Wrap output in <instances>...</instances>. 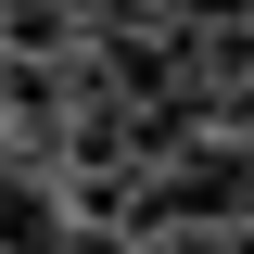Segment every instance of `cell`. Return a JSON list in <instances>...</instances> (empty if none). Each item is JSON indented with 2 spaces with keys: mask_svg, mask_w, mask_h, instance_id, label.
Listing matches in <instances>:
<instances>
[{
  "mask_svg": "<svg viewBox=\"0 0 254 254\" xmlns=\"http://www.w3.org/2000/svg\"><path fill=\"white\" fill-rule=\"evenodd\" d=\"M64 254H127V242H115V229H76V242H64Z\"/></svg>",
  "mask_w": 254,
  "mask_h": 254,
  "instance_id": "2",
  "label": "cell"
},
{
  "mask_svg": "<svg viewBox=\"0 0 254 254\" xmlns=\"http://www.w3.org/2000/svg\"><path fill=\"white\" fill-rule=\"evenodd\" d=\"M76 242V229H64V203L38 178H13V165H0V254H64Z\"/></svg>",
  "mask_w": 254,
  "mask_h": 254,
  "instance_id": "1",
  "label": "cell"
}]
</instances>
